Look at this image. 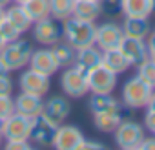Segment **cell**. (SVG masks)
<instances>
[{
    "instance_id": "obj_1",
    "label": "cell",
    "mask_w": 155,
    "mask_h": 150,
    "mask_svg": "<svg viewBox=\"0 0 155 150\" xmlns=\"http://www.w3.org/2000/svg\"><path fill=\"white\" fill-rule=\"evenodd\" d=\"M95 22L82 20L77 17H68L62 20V40H66L75 49L95 44Z\"/></svg>"
},
{
    "instance_id": "obj_2",
    "label": "cell",
    "mask_w": 155,
    "mask_h": 150,
    "mask_svg": "<svg viewBox=\"0 0 155 150\" xmlns=\"http://www.w3.org/2000/svg\"><path fill=\"white\" fill-rule=\"evenodd\" d=\"M33 53V46L29 40L26 39H17L13 42H8L2 51H0V59H2L6 70L11 73V71H20L28 66L29 62V57Z\"/></svg>"
},
{
    "instance_id": "obj_3",
    "label": "cell",
    "mask_w": 155,
    "mask_h": 150,
    "mask_svg": "<svg viewBox=\"0 0 155 150\" xmlns=\"http://www.w3.org/2000/svg\"><path fill=\"white\" fill-rule=\"evenodd\" d=\"M155 88H151L150 84H146L144 81H140L137 75L131 79H128L122 86V104L128 110H140L146 108L151 94Z\"/></svg>"
},
{
    "instance_id": "obj_4",
    "label": "cell",
    "mask_w": 155,
    "mask_h": 150,
    "mask_svg": "<svg viewBox=\"0 0 155 150\" xmlns=\"http://www.w3.org/2000/svg\"><path fill=\"white\" fill-rule=\"evenodd\" d=\"M60 88H62L64 95L71 97V99H81V97L88 95L90 88H88L86 73L82 70H79L77 66L64 68V71L60 75Z\"/></svg>"
},
{
    "instance_id": "obj_5",
    "label": "cell",
    "mask_w": 155,
    "mask_h": 150,
    "mask_svg": "<svg viewBox=\"0 0 155 150\" xmlns=\"http://www.w3.org/2000/svg\"><path fill=\"white\" fill-rule=\"evenodd\" d=\"M31 35L40 46H53L58 40H62V22L53 19L51 15L46 19H40L33 22Z\"/></svg>"
},
{
    "instance_id": "obj_6",
    "label": "cell",
    "mask_w": 155,
    "mask_h": 150,
    "mask_svg": "<svg viewBox=\"0 0 155 150\" xmlns=\"http://www.w3.org/2000/svg\"><path fill=\"white\" fill-rule=\"evenodd\" d=\"M115 145L119 148H139L140 141L144 139V126L131 119H122L115 128Z\"/></svg>"
},
{
    "instance_id": "obj_7",
    "label": "cell",
    "mask_w": 155,
    "mask_h": 150,
    "mask_svg": "<svg viewBox=\"0 0 155 150\" xmlns=\"http://www.w3.org/2000/svg\"><path fill=\"white\" fill-rule=\"evenodd\" d=\"M88 77V88L90 94H111L117 86V77L119 75L113 73L111 70H108L106 66L99 64L93 70H90L86 73Z\"/></svg>"
},
{
    "instance_id": "obj_8",
    "label": "cell",
    "mask_w": 155,
    "mask_h": 150,
    "mask_svg": "<svg viewBox=\"0 0 155 150\" xmlns=\"http://www.w3.org/2000/svg\"><path fill=\"white\" fill-rule=\"evenodd\" d=\"M18 86H20V92H28V94L44 97L51 88V81H49L48 75H44V73L28 66V68L20 70Z\"/></svg>"
},
{
    "instance_id": "obj_9",
    "label": "cell",
    "mask_w": 155,
    "mask_h": 150,
    "mask_svg": "<svg viewBox=\"0 0 155 150\" xmlns=\"http://www.w3.org/2000/svg\"><path fill=\"white\" fill-rule=\"evenodd\" d=\"M29 130H31V119L24 117L20 114H11L8 119L2 121V134L4 141H29Z\"/></svg>"
},
{
    "instance_id": "obj_10",
    "label": "cell",
    "mask_w": 155,
    "mask_h": 150,
    "mask_svg": "<svg viewBox=\"0 0 155 150\" xmlns=\"http://www.w3.org/2000/svg\"><path fill=\"white\" fill-rule=\"evenodd\" d=\"M84 141V134L75 124H58L53 137V148L57 150H79L81 143Z\"/></svg>"
},
{
    "instance_id": "obj_11",
    "label": "cell",
    "mask_w": 155,
    "mask_h": 150,
    "mask_svg": "<svg viewBox=\"0 0 155 150\" xmlns=\"http://www.w3.org/2000/svg\"><path fill=\"white\" fill-rule=\"evenodd\" d=\"M55 130L57 124H53L51 121H48L42 114L31 119V130H29V143L33 146H51L53 145V137H55Z\"/></svg>"
},
{
    "instance_id": "obj_12",
    "label": "cell",
    "mask_w": 155,
    "mask_h": 150,
    "mask_svg": "<svg viewBox=\"0 0 155 150\" xmlns=\"http://www.w3.org/2000/svg\"><path fill=\"white\" fill-rule=\"evenodd\" d=\"M122 39H124V31H122V26L117 22H102L95 29V46L101 48L102 51L119 48Z\"/></svg>"
},
{
    "instance_id": "obj_13",
    "label": "cell",
    "mask_w": 155,
    "mask_h": 150,
    "mask_svg": "<svg viewBox=\"0 0 155 150\" xmlns=\"http://www.w3.org/2000/svg\"><path fill=\"white\" fill-rule=\"evenodd\" d=\"M48 121H51L53 124H62L69 114H71V104L64 95H51L44 101L42 104V112H40Z\"/></svg>"
},
{
    "instance_id": "obj_14",
    "label": "cell",
    "mask_w": 155,
    "mask_h": 150,
    "mask_svg": "<svg viewBox=\"0 0 155 150\" xmlns=\"http://www.w3.org/2000/svg\"><path fill=\"white\" fill-rule=\"evenodd\" d=\"M29 68L48 75V77H51V75H55L60 68H58V62L51 51V48H38V49H33L31 57H29V62H28Z\"/></svg>"
},
{
    "instance_id": "obj_15",
    "label": "cell",
    "mask_w": 155,
    "mask_h": 150,
    "mask_svg": "<svg viewBox=\"0 0 155 150\" xmlns=\"http://www.w3.org/2000/svg\"><path fill=\"white\" fill-rule=\"evenodd\" d=\"M119 49L122 55L128 59L130 66H137L142 60L148 59V46L144 39H133V37H124L119 44Z\"/></svg>"
},
{
    "instance_id": "obj_16",
    "label": "cell",
    "mask_w": 155,
    "mask_h": 150,
    "mask_svg": "<svg viewBox=\"0 0 155 150\" xmlns=\"http://www.w3.org/2000/svg\"><path fill=\"white\" fill-rule=\"evenodd\" d=\"M15 103V114H20L24 117H37L42 112V104H44V97L40 95H33L28 92H20L17 97H13Z\"/></svg>"
},
{
    "instance_id": "obj_17",
    "label": "cell",
    "mask_w": 155,
    "mask_h": 150,
    "mask_svg": "<svg viewBox=\"0 0 155 150\" xmlns=\"http://www.w3.org/2000/svg\"><path fill=\"white\" fill-rule=\"evenodd\" d=\"M101 62H102V49L97 48L95 44H91V46H84V48L77 49L73 66H77L79 70H82L84 73H88L90 70H93Z\"/></svg>"
},
{
    "instance_id": "obj_18",
    "label": "cell",
    "mask_w": 155,
    "mask_h": 150,
    "mask_svg": "<svg viewBox=\"0 0 155 150\" xmlns=\"http://www.w3.org/2000/svg\"><path fill=\"white\" fill-rule=\"evenodd\" d=\"M88 106L91 114H104V112H124L128 110L120 101H117L111 94H91Z\"/></svg>"
},
{
    "instance_id": "obj_19",
    "label": "cell",
    "mask_w": 155,
    "mask_h": 150,
    "mask_svg": "<svg viewBox=\"0 0 155 150\" xmlns=\"http://www.w3.org/2000/svg\"><path fill=\"white\" fill-rule=\"evenodd\" d=\"M6 19L24 35L26 31H29L31 29V26H33V20H31V17L28 15V11L24 9V6L22 4H15V2H11L8 8H6Z\"/></svg>"
},
{
    "instance_id": "obj_20",
    "label": "cell",
    "mask_w": 155,
    "mask_h": 150,
    "mask_svg": "<svg viewBox=\"0 0 155 150\" xmlns=\"http://www.w3.org/2000/svg\"><path fill=\"white\" fill-rule=\"evenodd\" d=\"M122 31L124 37H133V39H148V35L151 33V26L148 17H126L124 24H122Z\"/></svg>"
},
{
    "instance_id": "obj_21",
    "label": "cell",
    "mask_w": 155,
    "mask_h": 150,
    "mask_svg": "<svg viewBox=\"0 0 155 150\" xmlns=\"http://www.w3.org/2000/svg\"><path fill=\"white\" fill-rule=\"evenodd\" d=\"M71 15L77 17V19H82V20L95 22L102 15L101 2H99V0H75Z\"/></svg>"
},
{
    "instance_id": "obj_22",
    "label": "cell",
    "mask_w": 155,
    "mask_h": 150,
    "mask_svg": "<svg viewBox=\"0 0 155 150\" xmlns=\"http://www.w3.org/2000/svg\"><path fill=\"white\" fill-rule=\"evenodd\" d=\"M102 66H106L108 70H111L113 73L120 75L124 71H128L130 68V62L128 59L122 55V51L119 48H111V49H104L102 51Z\"/></svg>"
},
{
    "instance_id": "obj_23",
    "label": "cell",
    "mask_w": 155,
    "mask_h": 150,
    "mask_svg": "<svg viewBox=\"0 0 155 150\" xmlns=\"http://www.w3.org/2000/svg\"><path fill=\"white\" fill-rule=\"evenodd\" d=\"M124 112H104V114H93V124L99 132L104 134H113L119 123L124 119Z\"/></svg>"
},
{
    "instance_id": "obj_24",
    "label": "cell",
    "mask_w": 155,
    "mask_h": 150,
    "mask_svg": "<svg viewBox=\"0 0 155 150\" xmlns=\"http://www.w3.org/2000/svg\"><path fill=\"white\" fill-rule=\"evenodd\" d=\"M153 13L151 0H122L124 17H150Z\"/></svg>"
},
{
    "instance_id": "obj_25",
    "label": "cell",
    "mask_w": 155,
    "mask_h": 150,
    "mask_svg": "<svg viewBox=\"0 0 155 150\" xmlns=\"http://www.w3.org/2000/svg\"><path fill=\"white\" fill-rule=\"evenodd\" d=\"M49 48H51V51H53L57 62H58V68L73 66V62H75V53H77V49H75L73 46H69L66 40H58L57 44H53V46H49Z\"/></svg>"
},
{
    "instance_id": "obj_26",
    "label": "cell",
    "mask_w": 155,
    "mask_h": 150,
    "mask_svg": "<svg viewBox=\"0 0 155 150\" xmlns=\"http://www.w3.org/2000/svg\"><path fill=\"white\" fill-rule=\"evenodd\" d=\"M22 6L33 22L49 17V0H26V2H22Z\"/></svg>"
},
{
    "instance_id": "obj_27",
    "label": "cell",
    "mask_w": 155,
    "mask_h": 150,
    "mask_svg": "<svg viewBox=\"0 0 155 150\" xmlns=\"http://www.w3.org/2000/svg\"><path fill=\"white\" fill-rule=\"evenodd\" d=\"M73 2L75 0H49V15L62 22L64 19L71 17Z\"/></svg>"
},
{
    "instance_id": "obj_28",
    "label": "cell",
    "mask_w": 155,
    "mask_h": 150,
    "mask_svg": "<svg viewBox=\"0 0 155 150\" xmlns=\"http://www.w3.org/2000/svg\"><path fill=\"white\" fill-rule=\"evenodd\" d=\"M137 77L151 88H155V62L151 59H146L140 64H137Z\"/></svg>"
},
{
    "instance_id": "obj_29",
    "label": "cell",
    "mask_w": 155,
    "mask_h": 150,
    "mask_svg": "<svg viewBox=\"0 0 155 150\" xmlns=\"http://www.w3.org/2000/svg\"><path fill=\"white\" fill-rule=\"evenodd\" d=\"M0 35H2V39L6 40V44L8 42H13V40H17V39H20L22 37V33L4 17V20L0 22Z\"/></svg>"
},
{
    "instance_id": "obj_30",
    "label": "cell",
    "mask_w": 155,
    "mask_h": 150,
    "mask_svg": "<svg viewBox=\"0 0 155 150\" xmlns=\"http://www.w3.org/2000/svg\"><path fill=\"white\" fill-rule=\"evenodd\" d=\"M11 114H15V103L11 95H0V121L8 119Z\"/></svg>"
},
{
    "instance_id": "obj_31",
    "label": "cell",
    "mask_w": 155,
    "mask_h": 150,
    "mask_svg": "<svg viewBox=\"0 0 155 150\" xmlns=\"http://www.w3.org/2000/svg\"><path fill=\"white\" fill-rule=\"evenodd\" d=\"M99 2H101L102 13H106L110 17L122 13V0H99Z\"/></svg>"
},
{
    "instance_id": "obj_32",
    "label": "cell",
    "mask_w": 155,
    "mask_h": 150,
    "mask_svg": "<svg viewBox=\"0 0 155 150\" xmlns=\"http://www.w3.org/2000/svg\"><path fill=\"white\" fill-rule=\"evenodd\" d=\"M13 79L9 77V73L0 75V95H11L13 94Z\"/></svg>"
},
{
    "instance_id": "obj_33",
    "label": "cell",
    "mask_w": 155,
    "mask_h": 150,
    "mask_svg": "<svg viewBox=\"0 0 155 150\" xmlns=\"http://www.w3.org/2000/svg\"><path fill=\"white\" fill-rule=\"evenodd\" d=\"M4 146L8 150H29L33 148V145L26 139V141H4Z\"/></svg>"
},
{
    "instance_id": "obj_34",
    "label": "cell",
    "mask_w": 155,
    "mask_h": 150,
    "mask_svg": "<svg viewBox=\"0 0 155 150\" xmlns=\"http://www.w3.org/2000/svg\"><path fill=\"white\" fill-rule=\"evenodd\" d=\"M144 126L150 132H155V110L146 108V115H144Z\"/></svg>"
},
{
    "instance_id": "obj_35",
    "label": "cell",
    "mask_w": 155,
    "mask_h": 150,
    "mask_svg": "<svg viewBox=\"0 0 155 150\" xmlns=\"http://www.w3.org/2000/svg\"><path fill=\"white\" fill-rule=\"evenodd\" d=\"M146 46H148V59H151L155 62V33L153 31L146 39Z\"/></svg>"
},
{
    "instance_id": "obj_36",
    "label": "cell",
    "mask_w": 155,
    "mask_h": 150,
    "mask_svg": "<svg viewBox=\"0 0 155 150\" xmlns=\"http://www.w3.org/2000/svg\"><path fill=\"white\" fill-rule=\"evenodd\" d=\"M86 148H106V146L102 143H99V141H91V139H86L84 137V141L81 143L79 150H86Z\"/></svg>"
},
{
    "instance_id": "obj_37",
    "label": "cell",
    "mask_w": 155,
    "mask_h": 150,
    "mask_svg": "<svg viewBox=\"0 0 155 150\" xmlns=\"http://www.w3.org/2000/svg\"><path fill=\"white\" fill-rule=\"evenodd\" d=\"M139 148H148V150H155V135H153V137H146V135H144V139L140 141Z\"/></svg>"
},
{
    "instance_id": "obj_38",
    "label": "cell",
    "mask_w": 155,
    "mask_h": 150,
    "mask_svg": "<svg viewBox=\"0 0 155 150\" xmlns=\"http://www.w3.org/2000/svg\"><path fill=\"white\" fill-rule=\"evenodd\" d=\"M6 73H9V71L6 70V66H4V62H2V59H0V75H6Z\"/></svg>"
},
{
    "instance_id": "obj_39",
    "label": "cell",
    "mask_w": 155,
    "mask_h": 150,
    "mask_svg": "<svg viewBox=\"0 0 155 150\" xmlns=\"http://www.w3.org/2000/svg\"><path fill=\"white\" fill-rule=\"evenodd\" d=\"M4 17H6V8H2V6H0V22L4 20Z\"/></svg>"
},
{
    "instance_id": "obj_40",
    "label": "cell",
    "mask_w": 155,
    "mask_h": 150,
    "mask_svg": "<svg viewBox=\"0 0 155 150\" xmlns=\"http://www.w3.org/2000/svg\"><path fill=\"white\" fill-rule=\"evenodd\" d=\"M11 4V0H0V6H2V8H8Z\"/></svg>"
},
{
    "instance_id": "obj_41",
    "label": "cell",
    "mask_w": 155,
    "mask_h": 150,
    "mask_svg": "<svg viewBox=\"0 0 155 150\" xmlns=\"http://www.w3.org/2000/svg\"><path fill=\"white\" fill-rule=\"evenodd\" d=\"M4 46H6V40L2 39V35H0V51H2V48H4Z\"/></svg>"
},
{
    "instance_id": "obj_42",
    "label": "cell",
    "mask_w": 155,
    "mask_h": 150,
    "mask_svg": "<svg viewBox=\"0 0 155 150\" xmlns=\"http://www.w3.org/2000/svg\"><path fill=\"white\" fill-rule=\"evenodd\" d=\"M11 2H15V4H22V2H26V0H11Z\"/></svg>"
},
{
    "instance_id": "obj_43",
    "label": "cell",
    "mask_w": 155,
    "mask_h": 150,
    "mask_svg": "<svg viewBox=\"0 0 155 150\" xmlns=\"http://www.w3.org/2000/svg\"><path fill=\"white\" fill-rule=\"evenodd\" d=\"M4 145V137H2V134H0V146Z\"/></svg>"
},
{
    "instance_id": "obj_44",
    "label": "cell",
    "mask_w": 155,
    "mask_h": 150,
    "mask_svg": "<svg viewBox=\"0 0 155 150\" xmlns=\"http://www.w3.org/2000/svg\"><path fill=\"white\" fill-rule=\"evenodd\" d=\"M151 4H153V11H155V0H151Z\"/></svg>"
},
{
    "instance_id": "obj_45",
    "label": "cell",
    "mask_w": 155,
    "mask_h": 150,
    "mask_svg": "<svg viewBox=\"0 0 155 150\" xmlns=\"http://www.w3.org/2000/svg\"><path fill=\"white\" fill-rule=\"evenodd\" d=\"M0 128H2V121H0Z\"/></svg>"
},
{
    "instance_id": "obj_46",
    "label": "cell",
    "mask_w": 155,
    "mask_h": 150,
    "mask_svg": "<svg viewBox=\"0 0 155 150\" xmlns=\"http://www.w3.org/2000/svg\"><path fill=\"white\" fill-rule=\"evenodd\" d=\"M153 134H155V132H153Z\"/></svg>"
},
{
    "instance_id": "obj_47",
    "label": "cell",
    "mask_w": 155,
    "mask_h": 150,
    "mask_svg": "<svg viewBox=\"0 0 155 150\" xmlns=\"http://www.w3.org/2000/svg\"><path fill=\"white\" fill-rule=\"evenodd\" d=\"M153 33H155V31H153Z\"/></svg>"
}]
</instances>
